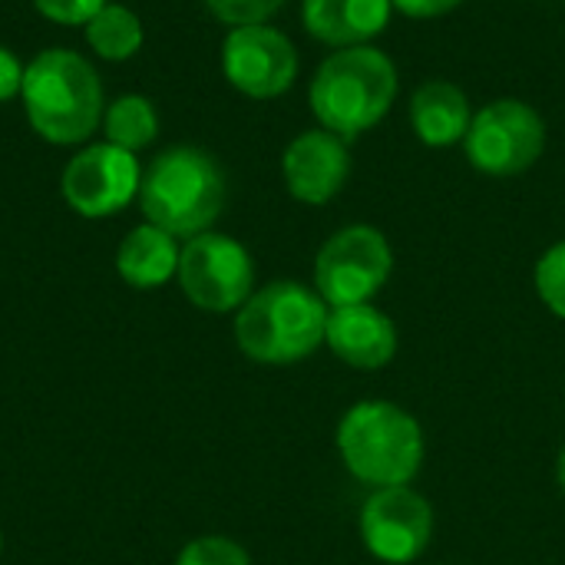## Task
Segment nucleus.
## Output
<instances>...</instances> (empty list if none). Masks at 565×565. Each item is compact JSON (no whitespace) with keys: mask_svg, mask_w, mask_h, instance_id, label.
Segmentation results:
<instances>
[{"mask_svg":"<svg viewBox=\"0 0 565 565\" xmlns=\"http://www.w3.org/2000/svg\"><path fill=\"white\" fill-rule=\"evenodd\" d=\"M30 129L50 146H79L99 126L106 113L103 79L96 66L76 50H40L23 66L20 86Z\"/></svg>","mask_w":565,"mask_h":565,"instance_id":"obj_1","label":"nucleus"},{"mask_svg":"<svg viewBox=\"0 0 565 565\" xmlns=\"http://www.w3.org/2000/svg\"><path fill=\"white\" fill-rule=\"evenodd\" d=\"M334 447L344 470L371 490L411 487L427 457L420 420L384 397L351 404L338 420Z\"/></svg>","mask_w":565,"mask_h":565,"instance_id":"obj_2","label":"nucleus"},{"mask_svg":"<svg viewBox=\"0 0 565 565\" xmlns=\"http://www.w3.org/2000/svg\"><path fill=\"white\" fill-rule=\"evenodd\" d=\"M328 311L315 288L291 278L268 281L235 311V344L248 361L268 367L308 361L324 348Z\"/></svg>","mask_w":565,"mask_h":565,"instance_id":"obj_3","label":"nucleus"},{"mask_svg":"<svg viewBox=\"0 0 565 565\" xmlns=\"http://www.w3.org/2000/svg\"><path fill=\"white\" fill-rule=\"evenodd\" d=\"M228 199V182L215 156L199 146H172L159 152L139 182L142 218L175 238L212 232Z\"/></svg>","mask_w":565,"mask_h":565,"instance_id":"obj_4","label":"nucleus"},{"mask_svg":"<svg viewBox=\"0 0 565 565\" xmlns=\"http://www.w3.org/2000/svg\"><path fill=\"white\" fill-rule=\"evenodd\" d=\"M397 96V70L371 43L334 50L315 73L308 99L321 129L344 142L377 126Z\"/></svg>","mask_w":565,"mask_h":565,"instance_id":"obj_5","label":"nucleus"},{"mask_svg":"<svg viewBox=\"0 0 565 565\" xmlns=\"http://www.w3.org/2000/svg\"><path fill=\"white\" fill-rule=\"evenodd\" d=\"M394 271V252L381 228L348 225L338 228L315 255V291L328 308L364 305L387 285Z\"/></svg>","mask_w":565,"mask_h":565,"instance_id":"obj_6","label":"nucleus"},{"mask_svg":"<svg viewBox=\"0 0 565 565\" xmlns=\"http://www.w3.org/2000/svg\"><path fill=\"white\" fill-rule=\"evenodd\" d=\"M175 281L199 311L232 315L255 291V262L238 238L202 232L195 238H185Z\"/></svg>","mask_w":565,"mask_h":565,"instance_id":"obj_7","label":"nucleus"},{"mask_svg":"<svg viewBox=\"0 0 565 565\" xmlns=\"http://www.w3.org/2000/svg\"><path fill=\"white\" fill-rule=\"evenodd\" d=\"M546 149V122L523 99H497L483 106L463 139L470 166L493 179H510L540 162Z\"/></svg>","mask_w":565,"mask_h":565,"instance_id":"obj_8","label":"nucleus"},{"mask_svg":"<svg viewBox=\"0 0 565 565\" xmlns=\"http://www.w3.org/2000/svg\"><path fill=\"white\" fill-rule=\"evenodd\" d=\"M434 530V507L414 487L371 490L358 513V533L364 550L384 565L417 563L430 550Z\"/></svg>","mask_w":565,"mask_h":565,"instance_id":"obj_9","label":"nucleus"},{"mask_svg":"<svg viewBox=\"0 0 565 565\" xmlns=\"http://www.w3.org/2000/svg\"><path fill=\"white\" fill-rule=\"evenodd\" d=\"M142 166L136 152H126L113 142L83 146L60 175L63 202L83 218L119 215L132 199H139Z\"/></svg>","mask_w":565,"mask_h":565,"instance_id":"obj_10","label":"nucleus"},{"mask_svg":"<svg viewBox=\"0 0 565 565\" xmlns=\"http://www.w3.org/2000/svg\"><path fill=\"white\" fill-rule=\"evenodd\" d=\"M222 73L242 96L275 99L298 76V50L268 23L232 26L222 43Z\"/></svg>","mask_w":565,"mask_h":565,"instance_id":"obj_11","label":"nucleus"},{"mask_svg":"<svg viewBox=\"0 0 565 565\" xmlns=\"http://www.w3.org/2000/svg\"><path fill=\"white\" fill-rule=\"evenodd\" d=\"M351 156L348 142L328 129H308L295 136L281 156V175L291 199L305 205H328L348 182Z\"/></svg>","mask_w":565,"mask_h":565,"instance_id":"obj_12","label":"nucleus"},{"mask_svg":"<svg viewBox=\"0 0 565 565\" xmlns=\"http://www.w3.org/2000/svg\"><path fill=\"white\" fill-rule=\"evenodd\" d=\"M324 344L341 364L354 371H381L394 361L401 338L391 315L374 301H364L328 311Z\"/></svg>","mask_w":565,"mask_h":565,"instance_id":"obj_13","label":"nucleus"},{"mask_svg":"<svg viewBox=\"0 0 565 565\" xmlns=\"http://www.w3.org/2000/svg\"><path fill=\"white\" fill-rule=\"evenodd\" d=\"M391 10V0H305L301 20L315 40L344 50L384 33Z\"/></svg>","mask_w":565,"mask_h":565,"instance_id":"obj_14","label":"nucleus"},{"mask_svg":"<svg viewBox=\"0 0 565 565\" xmlns=\"http://www.w3.org/2000/svg\"><path fill=\"white\" fill-rule=\"evenodd\" d=\"M179 255L182 245L175 235H169L152 222H142L122 235L116 248V275L136 291H152L175 281Z\"/></svg>","mask_w":565,"mask_h":565,"instance_id":"obj_15","label":"nucleus"},{"mask_svg":"<svg viewBox=\"0 0 565 565\" xmlns=\"http://www.w3.org/2000/svg\"><path fill=\"white\" fill-rule=\"evenodd\" d=\"M473 116L467 93L450 79H427L411 96V126L430 149H447L467 139Z\"/></svg>","mask_w":565,"mask_h":565,"instance_id":"obj_16","label":"nucleus"},{"mask_svg":"<svg viewBox=\"0 0 565 565\" xmlns=\"http://www.w3.org/2000/svg\"><path fill=\"white\" fill-rule=\"evenodd\" d=\"M86 43L89 50L106 60V63H122V60H132L139 50H142V40H146V30H142V20L136 10H129L126 3H106L86 26Z\"/></svg>","mask_w":565,"mask_h":565,"instance_id":"obj_17","label":"nucleus"},{"mask_svg":"<svg viewBox=\"0 0 565 565\" xmlns=\"http://www.w3.org/2000/svg\"><path fill=\"white\" fill-rule=\"evenodd\" d=\"M103 132H106V142H113L126 152H142L159 136V113L149 96L122 93L113 103H106Z\"/></svg>","mask_w":565,"mask_h":565,"instance_id":"obj_18","label":"nucleus"},{"mask_svg":"<svg viewBox=\"0 0 565 565\" xmlns=\"http://www.w3.org/2000/svg\"><path fill=\"white\" fill-rule=\"evenodd\" d=\"M533 285H536L540 301L550 308V315L565 321V238L540 255L533 268Z\"/></svg>","mask_w":565,"mask_h":565,"instance_id":"obj_19","label":"nucleus"},{"mask_svg":"<svg viewBox=\"0 0 565 565\" xmlns=\"http://www.w3.org/2000/svg\"><path fill=\"white\" fill-rule=\"evenodd\" d=\"M175 565H252V556L242 543L232 536H195L182 546L175 556Z\"/></svg>","mask_w":565,"mask_h":565,"instance_id":"obj_20","label":"nucleus"},{"mask_svg":"<svg viewBox=\"0 0 565 565\" xmlns=\"http://www.w3.org/2000/svg\"><path fill=\"white\" fill-rule=\"evenodd\" d=\"M285 0H205L215 20L228 26H248V23H265L275 10H281Z\"/></svg>","mask_w":565,"mask_h":565,"instance_id":"obj_21","label":"nucleus"},{"mask_svg":"<svg viewBox=\"0 0 565 565\" xmlns=\"http://www.w3.org/2000/svg\"><path fill=\"white\" fill-rule=\"evenodd\" d=\"M109 0H33L36 13L60 26H86Z\"/></svg>","mask_w":565,"mask_h":565,"instance_id":"obj_22","label":"nucleus"},{"mask_svg":"<svg viewBox=\"0 0 565 565\" xmlns=\"http://www.w3.org/2000/svg\"><path fill=\"white\" fill-rule=\"evenodd\" d=\"M23 66L20 56L10 50V46H0V103H10L20 96V86H23Z\"/></svg>","mask_w":565,"mask_h":565,"instance_id":"obj_23","label":"nucleus"},{"mask_svg":"<svg viewBox=\"0 0 565 565\" xmlns=\"http://www.w3.org/2000/svg\"><path fill=\"white\" fill-rule=\"evenodd\" d=\"M394 10H401L404 17H414V20H427V17H444L450 13L454 7H460L463 0H391Z\"/></svg>","mask_w":565,"mask_h":565,"instance_id":"obj_24","label":"nucleus"},{"mask_svg":"<svg viewBox=\"0 0 565 565\" xmlns=\"http://www.w3.org/2000/svg\"><path fill=\"white\" fill-rule=\"evenodd\" d=\"M556 483H559V493L565 497V447L559 450V457H556Z\"/></svg>","mask_w":565,"mask_h":565,"instance_id":"obj_25","label":"nucleus"},{"mask_svg":"<svg viewBox=\"0 0 565 565\" xmlns=\"http://www.w3.org/2000/svg\"><path fill=\"white\" fill-rule=\"evenodd\" d=\"M0 553H3V526H0Z\"/></svg>","mask_w":565,"mask_h":565,"instance_id":"obj_26","label":"nucleus"}]
</instances>
